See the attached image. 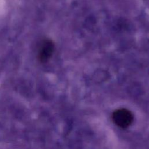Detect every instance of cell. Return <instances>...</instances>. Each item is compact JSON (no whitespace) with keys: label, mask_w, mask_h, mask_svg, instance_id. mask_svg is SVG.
Wrapping results in <instances>:
<instances>
[{"label":"cell","mask_w":149,"mask_h":149,"mask_svg":"<svg viewBox=\"0 0 149 149\" xmlns=\"http://www.w3.org/2000/svg\"><path fill=\"white\" fill-rule=\"evenodd\" d=\"M112 118L116 125L121 128H126L132 123L133 116L129 110L120 108L113 112Z\"/></svg>","instance_id":"obj_1"},{"label":"cell","mask_w":149,"mask_h":149,"mask_svg":"<svg viewBox=\"0 0 149 149\" xmlns=\"http://www.w3.org/2000/svg\"><path fill=\"white\" fill-rule=\"evenodd\" d=\"M54 50V44L49 39L43 40L39 45L37 57L41 62H47L51 57Z\"/></svg>","instance_id":"obj_2"}]
</instances>
